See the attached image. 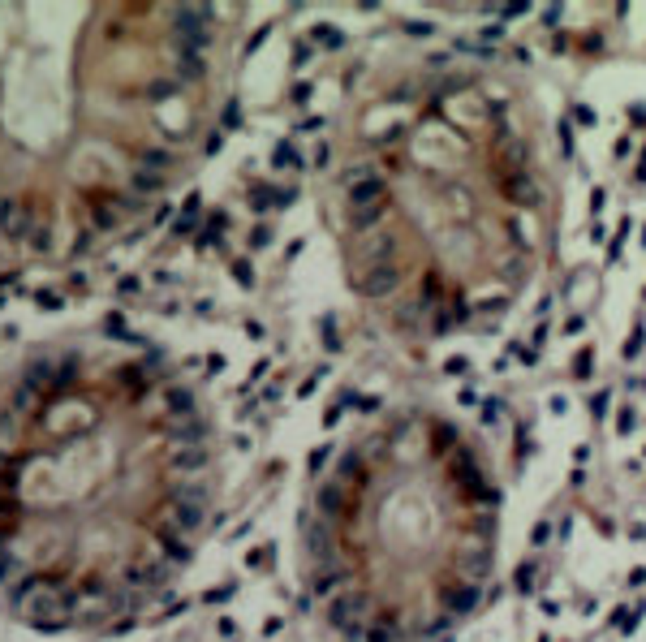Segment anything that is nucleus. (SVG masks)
<instances>
[{"label": "nucleus", "mask_w": 646, "mask_h": 642, "mask_svg": "<svg viewBox=\"0 0 646 642\" xmlns=\"http://www.w3.org/2000/svg\"><path fill=\"white\" fill-rule=\"evenodd\" d=\"M315 164L349 294L405 358H474L543 302L556 207L543 112L500 56L405 35Z\"/></svg>", "instance_id": "nucleus-1"}, {"label": "nucleus", "mask_w": 646, "mask_h": 642, "mask_svg": "<svg viewBox=\"0 0 646 642\" xmlns=\"http://www.w3.org/2000/svg\"><path fill=\"white\" fill-rule=\"evenodd\" d=\"M509 474L465 410L431 392L366 401L311 457L298 608L328 642H444L495 590Z\"/></svg>", "instance_id": "nucleus-2"}, {"label": "nucleus", "mask_w": 646, "mask_h": 642, "mask_svg": "<svg viewBox=\"0 0 646 642\" xmlns=\"http://www.w3.org/2000/svg\"><path fill=\"white\" fill-rule=\"evenodd\" d=\"M35 229H39L35 207L22 203V199H0V237L5 242H26Z\"/></svg>", "instance_id": "nucleus-3"}, {"label": "nucleus", "mask_w": 646, "mask_h": 642, "mask_svg": "<svg viewBox=\"0 0 646 642\" xmlns=\"http://www.w3.org/2000/svg\"><path fill=\"white\" fill-rule=\"evenodd\" d=\"M82 384V358L78 354H65L52 362V375H47V392H74Z\"/></svg>", "instance_id": "nucleus-4"}, {"label": "nucleus", "mask_w": 646, "mask_h": 642, "mask_svg": "<svg viewBox=\"0 0 646 642\" xmlns=\"http://www.w3.org/2000/svg\"><path fill=\"white\" fill-rule=\"evenodd\" d=\"M26 440V414H18V410H0V448H5V453H13V448H18Z\"/></svg>", "instance_id": "nucleus-5"}, {"label": "nucleus", "mask_w": 646, "mask_h": 642, "mask_svg": "<svg viewBox=\"0 0 646 642\" xmlns=\"http://www.w3.org/2000/svg\"><path fill=\"white\" fill-rule=\"evenodd\" d=\"M168 177H159V173H147V168H129V195L134 199H151V195H164Z\"/></svg>", "instance_id": "nucleus-6"}, {"label": "nucleus", "mask_w": 646, "mask_h": 642, "mask_svg": "<svg viewBox=\"0 0 646 642\" xmlns=\"http://www.w3.org/2000/svg\"><path fill=\"white\" fill-rule=\"evenodd\" d=\"M26 242H30V250H39V254H47V250H52V224H47V220H39V229L30 233Z\"/></svg>", "instance_id": "nucleus-7"}, {"label": "nucleus", "mask_w": 646, "mask_h": 642, "mask_svg": "<svg viewBox=\"0 0 646 642\" xmlns=\"http://www.w3.org/2000/svg\"><path fill=\"white\" fill-rule=\"evenodd\" d=\"M104 332H108V336H117V341H129V328H125V319H121V315H108V319H104Z\"/></svg>", "instance_id": "nucleus-8"}, {"label": "nucleus", "mask_w": 646, "mask_h": 642, "mask_svg": "<svg viewBox=\"0 0 646 642\" xmlns=\"http://www.w3.org/2000/svg\"><path fill=\"white\" fill-rule=\"evenodd\" d=\"M35 302H39L43 311H56V307H65V298H60V294H52V289H39V294H35Z\"/></svg>", "instance_id": "nucleus-9"}, {"label": "nucleus", "mask_w": 646, "mask_h": 642, "mask_svg": "<svg viewBox=\"0 0 646 642\" xmlns=\"http://www.w3.org/2000/svg\"><path fill=\"white\" fill-rule=\"evenodd\" d=\"M172 216H177V207H172L168 199H164V207H155V224H164V220H172Z\"/></svg>", "instance_id": "nucleus-10"}, {"label": "nucleus", "mask_w": 646, "mask_h": 642, "mask_svg": "<svg viewBox=\"0 0 646 642\" xmlns=\"http://www.w3.org/2000/svg\"><path fill=\"white\" fill-rule=\"evenodd\" d=\"M117 294H121V298H125V294H138V280H134V276H121V280H117Z\"/></svg>", "instance_id": "nucleus-11"}, {"label": "nucleus", "mask_w": 646, "mask_h": 642, "mask_svg": "<svg viewBox=\"0 0 646 642\" xmlns=\"http://www.w3.org/2000/svg\"><path fill=\"white\" fill-rule=\"evenodd\" d=\"M642 18H646V13H642Z\"/></svg>", "instance_id": "nucleus-12"}]
</instances>
